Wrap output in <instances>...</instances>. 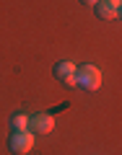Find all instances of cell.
Here are the masks:
<instances>
[{
    "mask_svg": "<svg viewBox=\"0 0 122 155\" xmlns=\"http://www.w3.org/2000/svg\"><path fill=\"white\" fill-rule=\"evenodd\" d=\"M75 80L86 91H99L101 88V70L94 65H81V67H75Z\"/></svg>",
    "mask_w": 122,
    "mask_h": 155,
    "instance_id": "obj_1",
    "label": "cell"
},
{
    "mask_svg": "<svg viewBox=\"0 0 122 155\" xmlns=\"http://www.w3.org/2000/svg\"><path fill=\"white\" fill-rule=\"evenodd\" d=\"M8 147H11L13 155H26L29 150L34 147V132H29V129H23V132H11Z\"/></svg>",
    "mask_w": 122,
    "mask_h": 155,
    "instance_id": "obj_2",
    "label": "cell"
},
{
    "mask_svg": "<svg viewBox=\"0 0 122 155\" xmlns=\"http://www.w3.org/2000/svg\"><path fill=\"white\" fill-rule=\"evenodd\" d=\"M52 129H55V119H52V114L29 116V132H34V134H50Z\"/></svg>",
    "mask_w": 122,
    "mask_h": 155,
    "instance_id": "obj_3",
    "label": "cell"
},
{
    "mask_svg": "<svg viewBox=\"0 0 122 155\" xmlns=\"http://www.w3.org/2000/svg\"><path fill=\"white\" fill-rule=\"evenodd\" d=\"M120 5H122V0H99L94 8H96V16H99V18L109 21V18L120 16Z\"/></svg>",
    "mask_w": 122,
    "mask_h": 155,
    "instance_id": "obj_4",
    "label": "cell"
},
{
    "mask_svg": "<svg viewBox=\"0 0 122 155\" xmlns=\"http://www.w3.org/2000/svg\"><path fill=\"white\" fill-rule=\"evenodd\" d=\"M52 72H55V78H57V80L62 83L65 78L75 75V65H73L70 60H62V62H57V65H55V70H52Z\"/></svg>",
    "mask_w": 122,
    "mask_h": 155,
    "instance_id": "obj_5",
    "label": "cell"
},
{
    "mask_svg": "<svg viewBox=\"0 0 122 155\" xmlns=\"http://www.w3.org/2000/svg\"><path fill=\"white\" fill-rule=\"evenodd\" d=\"M29 129V116L26 114H13L11 116V132H23Z\"/></svg>",
    "mask_w": 122,
    "mask_h": 155,
    "instance_id": "obj_6",
    "label": "cell"
},
{
    "mask_svg": "<svg viewBox=\"0 0 122 155\" xmlns=\"http://www.w3.org/2000/svg\"><path fill=\"white\" fill-rule=\"evenodd\" d=\"M62 83H65V85H70V88H73V85H78V80H75V75H70V78H65Z\"/></svg>",
    "mask_w": 122,
    "mask_h": 155,
    "instance_id": "obj_7",
    "label": "cell"
},
{
    "mask_svg": "<svg viewBox=\"0 0 122 155\" xmlns=\"http://www.w3.org/2000/svg\"><path fill=\"white\" fill-rule=\"evenodd\" d=\"M81 3H86V5H96L99 0H81Z\"/></svg>",
    "mask_w": 122,
    "mask_h": 155,
    "instance_id": "obj_8",
    "label": "cell"
},
{
    "mask_svg": "<svg viewBox=\"0 0 122 155\" xmlns=\"http://www.w3.org/2000/svg\"><path fill=\"white\" fill-rule=\"evenodd\" d=\"M117 18H122V5H120V16H117Z\"/></svg>",
    "mask_w": 122,
    "mask_h": 155,
    "instance_id": "obj_9",
    "label": "cell"
}]
</instances>
